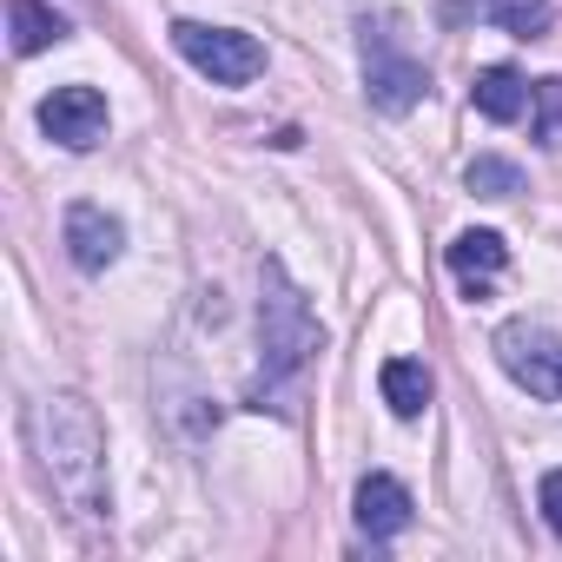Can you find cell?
Segmentation results:
<instances>
[{
	"mask_svg": "<svg viewBox=\"0 0 562 562\" xmlns=\"http://www.w3.org/2000/svg\"><path fill=\"white\" fill-rule=\"evenodd\" d=\"M351 509H358V529H364L371 542H391V536L411 529V490H404L397 476H384V470H371V476L358 483Z\"/></svg>",
	"mask_w": 562,
	"mask_h": 562,
	"instance_id": "cell-8",
	"label": "cell"
},
{
	"mask_svg": "<svg viewBox=\"0 0 562 562\" xmlns=\"http://www.w3.org/2000/svg\"><path fill=\"white\" fill-rule=\"evenodd\" d=\"M318 345H325V331H318L305 292L285 278L278 258H265L258 265V384H251V411H265V397H278V391H292L312 371Z\"/></svg>",
	"mask_w": 562,
	"mask_h": 562,
	"instance_id": "cell-2",
	"label": "cell"
},
{
	"mask_svg": "<svg viewBox=\"0 0 562 562\" xmlns=\"http://www.w3.org/2000/svg\"><path fill=\"white\" fill-rule=\"evenodd\" d=\"M536 503H542V522L562 536V470H542V483H536Z\"/></svg>",
	"mask_w": 562,
	"mask_h": 562,
	"instance_id": "cell-16",
	"label": "cell"
},
{
	"mask_svg": "<svg viewBox=\"0 0 562 562\" xmlns=\"http://www.w3.org/2000/svg\"><path fill=\"white\" fill-rule=\"evenodd\" d=\"M172 47L192 74H205L212 87H251L265 74V47L238 27H205V21H172Z\"/></svg>",
	"mask_w": 562,
	"mask_h": 562,
	"instance_id": "cell-4",
	"label": "cell"
},
{
	"mask_svg": "<svg viewBox=\"0 0 562 562\" xmlns=\"http://www.w3.org/2000/svg\"><path fill=\"white\" fill-rule=\"evenodd\" d=\"M34 443H41V470H47L54 496L80 522H100L113 509V496H106V430H100L93 404L87 397H47L34 411Z\"/></svg>",
	"mask_w": 562,
	"mask_h": 562,
	"instance_id": "cell-1",
	"label": "cell"
},
{
	"mask_svg": "<svg viewBox=\"0 0 562 562\" xmlns=\"http://www.w3.org/2000/svg\"><path fill=\"white\" fill-rule=\"evenodd\" d=\"M41 133L67 153H93L106 139V100L93 87H54L41 100Z\"/></svg>",
	"mask_w": 562,
	"mask_h": 562,
	"instance_id": "cell-6",
	"label": "cell"
},
{
	"mask_svg": "<svg viewBox=\"0 0 562 562\" xmlns=\"http://www.w3.org/2000/svg\"><path fill=\"white\" fill-rule=\"evenodd\" d=\"M483 14H490L503 34H516V41H542L549 21H555L549 0H483Z\"/></svg>",
	"mask_w": 562,
	"mask_h": 562,
	"instance_id": "cell-13",
	"label": "cell"
},
{
	"mask_svg": "<svg viewBox=\"0 0 562 562\" xmlns=\"http://www.w3.org/2000/svg\"><path fill=\"white\" fill-rule=\"evenodd\" d=\"M378 391H384L391 417H424V404H430V371H424L417 358H391V364L378 371Z\"/></svg>",
	"mask_w": 562,
	"mask_h": 562,
	"instance_id": "cell-12",
	"label": "cell"
},
{
	"mask_svg": "<svg viewBox=\"0 0 562 562\" xmlns=\"http://www.w3.org/2000/svg\"><path fill=\"white\" fill-rule=\"evenodd\" d=\"M503 265H509L503 232H483V225H476V232H457V238H450V271L463 278V292H470V299L490 292V278H496Z\"/></svg>",
	"mask_w": 562,
	"mask_h": 562,
	"instance_id": "cell-9",
	"label": "cell"
},
{
	"mask_svg": "<svg viewBox=\"0 0 562 562\" xmlns=\"http://www.w3.org/2000/svg\"><path fill=\"white\" fill-rule=\"evenodd\" d=\"M463 186H470L476 199H516V192H522V166H509V159H496V153H476L470 172H463Z\"/></svg>",
	"mask_w": 562,
	"mask_h": 562,
	"instance_id": "cell-15",
	"label": "cell"
},
{
	"mask_svg": "<svg viewBox=\"0 0 562 562\" xmlns=\"http://www.w3.org/2000/svg\"><path fill=\"white\" fill-rule=\"evenodd\" d=\"M496 364H503L529 397L562 404V338H555V331H542V325H529V318L503 325V331H496Z\"/></svg>",
	"mask_w": 562,
	"mask_h": 562,
	"instance_id": "cell-5",
	"label": "cell"
},
{
	"mask_svg": "<svg viewBox=\"0 0 562 562\" xmlns=\"http://www.w3.org/2000/svg\"><path fill=\"white\" fill-rule=\"evenodd\" d=\"M67 258L80 265V271H106L120 251H126V225L106 212V205H93V199H80V205H67Z\"/></svg>",
	"mask_w": 562,
	"mask_h": 562,
	"instance_id": "cell-7",
	"label": "cell"
},
{
	"mask_svg": "<svg viewBox=\"0 0 562 562\" xmlns=\"http://www.w3.org/2000/svg\"><path fill=\"white\" fill-rule=\"evenodd\" d=\"M358 47H364V93H371V106H378V113H391V120H397V113L424 106V93H430V67L404 47V34H397V21H391V14L364 21Z\"/></svg>",
	"mask_w": 562,
	"mask_h": 562,
	"instance_id": "cell-3",
	"label": "cell"
},
{
	"mask_svg": "<svg viewBox=\"0 0 562 562\" xmlns=\"http://www.w3.org/2000/svg\"><path fill=\"white\" fill-rule=\"evenodd\" d=\"M529 133H536V146L542 153H562V74H549V80H536L529 87Z\"/></svg>",
	"mask_w": 562,
	"mask_h": 562,
	"instance_id": "cell-14",
	"label": "cell"
},
{
	"mask_svg": "<svg viewBox=\"0 0 562 562\" xmlns=\"http://www.w3.org/2000/svg\"><path fill=\"white\" fill-rule=\"evenodd\" d=\"M8 34H14V54L27 60V54H47V47H60L74 27L47 8V0H8Z\"/></svg>",
	"mask_w": 562,
	"mask_h": 562,
	"instance_id": "cell-10",
	"label": "cell"
},
{
	"mask_svg": "<svg viewBox=\"0 0 562 562\" xmlns=\"http://www.w3.org/2000/svg\"><path fill=\"white\" fill-rule=\"evenodd\" d=\"M470 106H476L483 120L509 126V120H522L529 87H522V74H516V67H483V74H476V87H470Z\"/></svg>",
	"mask_w": 562,
	"mask_h": 562,
	"instance_id": "cell-11",
	"label": "cell"
}]
</instances>
